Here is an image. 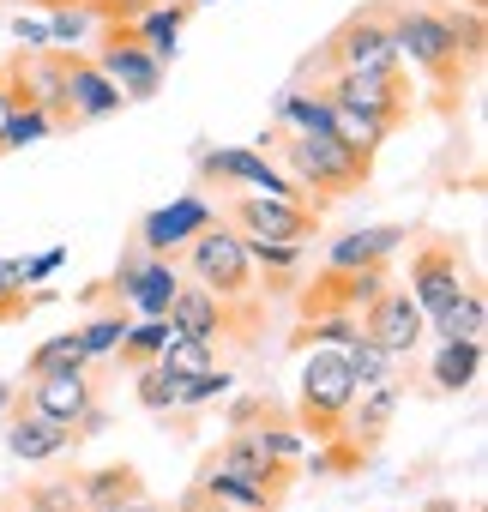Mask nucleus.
<instances>
[{
  "label": "nucleus",
  "instance_id": "1",
  "mask_svg": "<svg viewBox=\"0 0 488 512\" xmlns=\"http://www.w3.org/2000/svg\"><path fill=\"white\" fill-rule=\"evenodd\" d=\"M392 37H398V61H410L446 97L482 61V13L476 7H458V13H440V7H392Z\"/></svg>",
  "mask_w": 488,
  "mask_h": 512
},
{
  "label": "nucleus",
  "instance_id": "2",
  "mask_svg": "<svg viewBox=\"0 0 488 512\" xmlns=\"http://www.w3.org/2000/svg\"><path fill=\"white\" fill-rule=\"evenodd\" d=\"M386 67H404L398 61V37H392V0H368V7H356L320 43V55L302 67V79L326 85L332 73H386Z\"/></svg>",
  "mask_w": 488,
  "mask_h": 512
},
{
  "label": "nucleus",
  "instance_id": "3",
  "mask_svg": "<svg viewBox=\"0 0 488 512\" xmlns=\"http://www.w3.org/2000/svg\"><path fill=\"white\" fill-rule=\"evenodd\" d=\"M314 91L332 103V115H344V121L368 127L380 145L410 121L404 67H386V73H332V79H326V85H314Z\"/></svg>",
  "mask_w": 488,
  "mask_h": 512
},
{
  "label": "nucleus",
  "instance_id": "4",
  "mask_svg": "<svg viewBox=\"0 0 488 512\" xmlns=\"http://www.w3.org/2000/svg\"><path fill=\"white\" fill-rule=\"evenodd\" d=\"M284 163H290L296 193H320V199H344V193L368 187V175H374V151H356L338 133H290Z\"/></svg>",
  "mask_w": 488,
  "mask_h": 512
},
{
  "label": "nucleus",
  "instance_id": "5",
  "mask_svg": "<svg viewBox=\"0 0 488 512\" xmlns=\"http://www.w3.org/2000/svg\"><path fill=\"white\" fill-rule=\"evenodd\" d=\"M356 404V374L344 362V350H314L302 362V392H296V416L314 440H338L344 434V416Z\"/></svg>",
  "mask_w": 488,
  "mask_h": 512
},
{
  "label": "nucleus",
  "instance_id": "6",
  "mask_svg": "<svg viewBox=\"0 0 488 512\" xmlns=\"http://www.w3.org/2000/svg\"><path fill=\"white\" fill-rule=\"evenodd\" d=\"M187 272L199 290L223 296V302H241V296H254V266H248V253H241V235L223 229V223H205L193 241H187Z\"/></svg>",
  "mask_w": 488,
  "mask_h": 512
},
{
  "label": "nucleus",
  "instance_id": "7",
  "mask_svg": "<svg viewBox=\"0 0 488 512\" xmlns=\"http://www.w3.org/2000/svg\"><path fill=\"white\" fill-rule=\"evenodd\" d=\"M229 223H235L241 235H260V241H308V235L320 229V211H308L302 199H278V193H248V187H235Z\"/></svg>",
  "mask_w": 488,
  "mask_h": 512
},
{
  "label": "nucleus",
  "instance_id": "8",
  "mask_svg": "<svg viewBox=\"0 0 488 512\" xmlns=\"http://www.w3.org/2000/svg\"><path fill=\"white\" fill-rule=\"evenodd\" d=\"M91 67H97V73L121 91V103H145V97H157V85H163V61H157V55L133 37V25L109 31Z\"/></svg>",
  "mask_w": 488,
  "mask_h": 512
},
{
  "label": "nucleus",
  "instance_id": "9",
  "mask_svg": "<svg viewBox=\"0 0 488 512\" xmlns=\"http://www.w3.org/2000/svg\"><path fill=\"white\" fill-rule=\"evenodd\" d=\"M458 290H464V247L452 235H434L428 247L410 253V302L422 308V320L440 314Z\"/></svg>",
  "mask_w": 488,
  "mask_h": 512
},
{
  "label": "nucleus",
  "instance_id": "10",
  "mask_svg": "<svg viewBox=\"0 0 488 512\" xmlns=\"http://www.w3.org/2000/svg\"><path fill=\"white\" fill-rule=\"evenodd\" d=\"M356 320H362V338H374V344H380L392 362L416 356V344H422V326H428V320H422V308L410 302V290H392V284H386V290H380V296H374V302L356 314Z\"/></svg>",
  "mask_w": 488,
  "mask_h": 512
},
{
  "label": "nucleus",
  "instance_id": "11",
  "mask_svg": "<svg viewBox=\"0 0 488 512\" xmlns=\"http://www.w3.org/2000/svg\"><path fill=\"white\" fill-rule=\"evenodd\" d=\"M392 278H386V266H362V272H320L308 290H302V320H320V314H362L380 290H386Z\"/></svg>",
  "mask_w": 488,
  "mask_h": 512
},
{
  "label": "nucleus",
  "instance_id": "12",
  "mask_svg": "<svg viewBox=\"0 0 488 512\" xmlns=\"http://www.w3.org/2000/svg\"><path fill=\"white\" fill-rule=\"evenodd\" d=\"M115 290L133 302V314L169 320V302H175L181 278H175V260H157V253H127V260L115 266Z\"/></svg>",
  "mask_w": 488,
  "mask_h": 512
},
{
  "label": "nucleus",
  "instance_id": "13",
  "mask_svg": "<svg viewBox=\"0 0 488 512\" xmlns=\"http://www.w3.org/2000/svg\"><path fill=\"white\" fill-rule=\"evenodd\" d=\"M199 169H205V175H217V181H229V187H248V193H278V199H302V193H296V181H290L284 169H272L266 157L241 151V145H217V151H205V157H199Z\"/></svg>",
  "mask_w": 488,
  "mask_h": 512
},
{
  "label": "nucleus",
  "instance_id": "14",
  "mask_svg": "<svg viewBox=\"0 0 488 512\" xmlns=\"http://www.w3.org/2000/svg\"><path fill=\"white\" fill-rule=\"evenodd\" d=\"M31 410L79 434V428H85V416L97 410V392H91V374L79 368V374H43V380H31Z\"/></svg>",
  "mask_w": 488,
  "mask_h": 512
},
{
  "label": "nucleus",
  "instance_id": "15",
  "mask_svg": "<svg viewBox=\"0 0 488 512\" xmlns=\"http://www.w3.org/2000/svg\"><path fill=\"white\" fill-rule=\"evenodd\" d=\"M205 223H211V205H205L199 193H187V199H175V205H163V211H151V217L139 223V247L157 253V260H169V253L187 247Z\"/></svg>",
  "mask_w": 488,
  "mask_h": 512
},
{
  "label": "nucleus",
  "instance_id": "16",
  "mask_svg": "<svg viewBox=\"0 0 488 512\" xmlns=\"http://www.w3.org/2000/svg\"><path fill=\"white\" fill-rule=\"evenodd\" d=\"M410 241V229L398 223H374V229H350L326 247V266L332 272H362V266H392V253Z\"/></svg>",
  "mask_w": 488,
  "mask_h": 512
},
{
  "label": "nucleus",
  "instance_id": "17",
  "mask_svg": "<svg viewBox=\"0 0 488 512\" xmlns=\"http://www.w3.org/2000/svg\"><path fill=\"white\" fill-rule=\"evenodd\" d=\"M398 380H374V386H356V404H350V416H344V434L338 440H350L356 452H368L380 434H386V422L398 416Z\"/></svg>",
  "mask_w": 488,
  "mask_h": 512
},
{
  "label": "nucleus",
  "instance_id": "18",
  "mask_svg": "<svg viewBox=\"0 0 488 512\" xmlns=\"http://www.w3.org/2000/svg\"><path fill=\"white\" fill-rule=\"evenodd\" d=\"M7 446H13V458H25V464H49V458H61V452L73 446V428L37 416V410L25 404V410H13V422H7Z\"/></svg>",
  "mask_w": 488,
  "mask_h": 512
},
{
  "label": "nucleus",
  "instance_id": "19",
  "mask_svg": "<svg viewBox=\"0 0 488 512\" xmlns=\"http://www.w3.org/2000/svg\"><path fill=\"white\" fill-rule=\"evenodd\" d=\"M121 109V91L91 67V61H73L67 55V115H73V127L79 121H103V115H115Z\"/></svg>",
  "mask_w": 488,
  "mask_h": 512
},
{
  "label": "nucleus",
  "instance_id": "20",
  "mask_svg": "<svg viewBox=\"0 0 488 512\" xmlns=\"http://www.w3.org/2000/svg\"><path fill=\"white\" fill-rule=\"evenodd\" d=\"M79 494H85V512H121L145 494V476L133 464H103V470L79 476Z\"/></svg>",
  "mask_w": 488,
  "mask_h": 512
},
{
  "label": "nucleus",
  "instance_id": "21",
  "mask_svg": "<svg viewBox=\"0 0 488 512\" xmlns=\"http://www.w3.org/2000/svg\"><path fill=\"white\" fill-rule=\"evenodd\" d=\"M482 374V338H458V344H440L428 356V386L434 392H470Z\"/></svg>",
  "mask_w": 488,
  "mask_h": 512
},
{
  "label": "nucleus",
  "instance_id": "22",
  "mask_svg": "<svg viewBox=\"0 0 488 512\" xmlns=\"http://www.w3.org/2000/svg\"><path fill=\"white\" fill-rule=\"evenodd\" d=\"M434 320V332H440V344H458V338H482V326H488V302H482V290L476 284H464L440 314H428Z\"/></svg>",
  "mask_w": 488,
  "mask_h": 512
},
{
  "label": "nucleus",
  "instance_id": "23",
  "mask_svg": "<svg viewBox=\"0 0 488 512\" xmlns=\"http://www.w3.org/2000/svg\"><path fill=\"white\" fill-rule=\"evenodd\" d=\"M79 368H91V356H85L79 332H61V338L37 344V350H31V362H25V374H31V380H43V374H79Z\"/></svg>",
  "mask_w": 488,
  "mask_h": 512
},
{
  "label": "nucleus",
  "instance_id": "24",
  "mask_svg": "<svg viewBox=\"0 0 488 512\" xmlns=\"http://www.w3.org/2000/svg\"><path fill=\"white\" fill-rule=\"evenodd\" d=\"M278 121H284L290 133H332V103H326L320 91H314V97H308V91H290V97L278 103Z\"/></svg>",
  "mask_w": 488,
  "mask_h": 512
},
{
  "label": "nucleus",
  "instance_id": "25",
  "mask_svg": "<svg viewBox=\"0 0 488 512\" xmlns=\"http://www.w3.org/2000/svg\"><path fill=\"white\" fill-rule=\"evenodd\" d=\"M229 392V374L223 368H205V374H187V380H169V410H205Z\"/></svg>",
  "mask_w": 488,
  "mask_h": 512
},
{
  "label": "nucleus",
  "instance_id": "26",
  "mask_svg": "<svg viewBox=\"0 0 488 512\" xmlns=\"http://www.w3.org/2000/svg\"><path fill=\"white\" fill-rule=\"evenodd\" d=\"M211 362H217V344H199V338H169V344H163V356H157V368H163L169 380L205 374Z\"/></svg>",
  "mask_w": 488,
  "mask_h": 512
},
{
  "label": "nucleus",
  "instance_id": "27",
  "mask_svg": "<svg viewBox=\"0 0 488 512\" xmlns=\"http://www.w3.org/2000/svg\"><path fill=\"white\" fill-rule=\"evenodd\" d=\"M344 362H350V374H356V386H374V380H392V356L374 344V338H350L344 344Z\"/></svg>",
  "mask_w": 488,
  "mask_h": 512
},
{
  "label": "nucleus",
  "instance_id": "28",
  "mask_svg": "<svg viewBox=\"0 0 488 512\" xmlns=\"http://www.w3.org/2000/svg\"><path fill=\"white\" fill-rule=\"evenodd\" d=\"M175 332H169V320H145V326H127V338H121V356L133 362V368H145V362H157L163 356V344H169Z\"/></svg>",
  "mask_w": 488,
  "mask_h": 512
},
{
  "label": "nucleus",
  "instance_id": "29",
  "mask_svg": "<svg viewBox=\"0 0 488 512\" xmlns=\"http://www.w3.org/2000/svg\"><path fill=\"white\" fill-rule=\"evenodd\" d=\"M25 512H85V494H79V476H55V482H37L25 494Z\"/></svg>",
  "mask_w": 488,
  "mask_h": 512
},
{
  "label": "nucleus",
  "instance_id": "30",
  "mask_svg": "<svg viewBox=\"0 0 488 512\" xmlns=\"http://www.w3.org/2000/svg\"><path fill=\"white\" fill-rule=\"evenodd\" d=\"M241 253H248V266H260V272H296V260H302L296 241H260V235H241Z\"/></svg>",
  "mask_w": 488,
  "mask_h": 512
},
{
  "label": "nucleus",
  "instance_id": "31",
  "mask_svg": "<svg viewBox=\"0 0 488 512\" xmlns=\"http://www.w3.org/2000/svg\"><path fill=\"white\" fill-rule=\"evenodd\" d=\"M43 133H55V121L43 115V109H13V121H7V133H0V151H25L31 139H43Z\"/></svg>",
  "mask_w": 488,
  "mask_h": 512
},
{
  "label": "nucleus",
  "instance_id": "32",
  "mask_svg": "<svg viewBox=\"0 0 488 512\" xmlns=\"http://www.w3.org/2000/svg\"><path fill=\"white\" fill-rule=\"evenodd\" d=\"M121 338H127V314H97V320L79 332L85 356H115V350H121Z\"/></svg>",
  "mask_w": 488,
  "mask_h": 512
},
{
  "label": "nucleus",
  "instance_id": "33",
  "mask_svg": "<svg viewBox=\"0 0 488 512\" xmlns=\"http://www.w3.org/2000/svg\"><path fill=\"white\" fill-rule=\"evenodd\" d=\"M139 404H145V410H169V374H163L157 362L139 368Z\"/></svg>",
  "mask_w": 488,
  "mask_h": 512
},
{
  "label": "nucleus",
  "instance_id": "34",
  "mask_svg": "<svg viewBox=\"0 0 488 512\" xmlns=\"http://www.w3.org/2000/svg\"><path fill=\"white\" fill-rule=\"evenodd\" d=\"M13 109H19V85H13V61H7V67H0V133H7Z\"/></svg>",
  "mask_w": 488,
  "mask_h": 512
},
{
  "label": "nucleus",
  "instance_id": "35",
  "mask_svg": "<svg viewBox=\"0 0 488 512\" xmlns=\"http://www.w3.org/2000/svg\"><path fill=\"white\" fill-rule=\"evenodd\" d=\"M61 260H67V253H61V247H49L43 260H31V266H25V284H31V278H49V272H55Z\"/></svg>",
  "mask_w": 488,
  "mask_h": 512
},
{
  "label": "nucleus",
  "instance_id": "36",
  "mask_svg": "<svg viewBox=\"0 0 488 512\" xmlns=\"http://www.w3.org/2000/svg\"><path fill=\"white\" fill-rule=\"evenodd\" d=\"M7 410H13V386H7V380H0V416H7Z\"/></svg>",
  "mask_w": 488,
  "mask_h": 512
},
{
  "label": "nucleus",
  "instance_id": "37",
  "mask_svg": "<svg viewBox=\"0 0 488 512\" xmlns=\"http://www.w3.org/2000/svg\"><path fill=\"white\" fill-rule=\"evenodd\" d=\"M37 7H49V13H55V7H85V0H37Z\"/></svg>",
  "mask_w": 488,
  "mask_h": 512
},
{
  "label": "nucleus",
  "instance_id": "38",
  "mask_svg": "<svg viewBox=\"0 0 488 512\" xmlns=\"http://www.w3.org/2000/svg\"><path fill=\"white\" fill-rule=\"evenodd\" d=\"M121 512H163V506H151V500H133V506H121Z\"/></svg>",
  "mask_w": 488,
  "mask_h": 512
},
{
  "label": "nucleus",
  "instance_id": "39",
  "mask_svg": "<svg viewBox=\"0 0 488 512\" xmlns=\"http://www.w3.org/2000/svg\"><path fill=\"white\" fill-rule=\"evenodd\" d=\"M464 7H476V13H482V7H488V0H464Z\"/></svg>",
  "mask_w": 488,
  "mask_h": 512
},
{
  "label": "nucleus",
  "instance_id": "40",
  "mask_svg": "<svg viewBox=\"0 0 488 512\" xmlns=\"http://www.w3.org/2000/svg\"><path fill=\"white\" fill-rule=\"evenodd\" d=\"M193 7H205V0H193Z\"/></svg>",
  "mask_w": 488,
  "mask_h": 512
}]
</instances>
